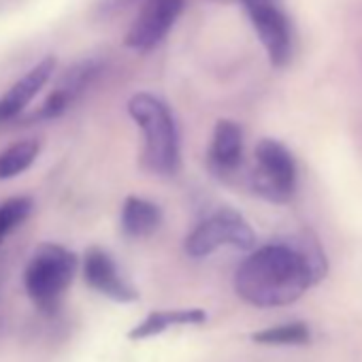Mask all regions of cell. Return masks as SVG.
I'll use <instances>...</instances> for the list:
<instances>
[{
    "label": "cell",
    "instance_id": "6da1fadb",
    "mask_svg": "<svg viewBox=\"0 0 362 362\" xmlns=\"http://www.w3.org/2000/svg\"><path fill=\"white\" fill-rule=\"evenodd\" d=\"M326 271L317 239L300 233L252 252L235 273V290L254 307H284L322 281Z\"/></svg>",
    "mask_w": 362,
    "mask_h": 362
},
{
    "label": "cell",
    "instance_id": "7a4b0ae2",
    "mask_svg": "<svg viewBox=\"0 0 362 362\" xmlns=\"http://www.w3.org/2000/svg\"><path fill=\"white\" fill-rule=\"evenodd\" d=\"M128 115L143 132V166L160 177L181 168V134L170 107L151 92H139L128 100Z\"/></svg>",
    "mask_w": 362,
    "mask_h": 362
},
{
    "label": "cell",
    "instance_id": "3957f363",
    "mask_svg": "<svg viewBox=\"0 0 362 362\" xmlns=\"http://www.w3.org/2000/svg\"><path fill=\"white\" fill-rule=\"evenodd\" d=\"M75 271L77 256L71 250L58 243L39 245L24 271V286L37 309L49 315L56 313L75 277Z\"/></svg>",
    "mask_w": 362,
    "mask_h": 362
},
{
    "label": "cell",
    "instance_id": "277c9868",
    "mask_svg": "<svg viewBox=\"0 0 362 362\" xmlns=\"http://www.w3.org/2000/svg\"><path fill=\"white\" fill-rule=\"evenodd\" d=\"M256 164L250 175L252 190L269 203L284 205L296 192V162L290 149L275 141L262 139L256 145Z\"/></svg>",
    "mask_w": 362,
    "mask_h": 362
},
{
    "label": "cell",
    "instance_id": "5b68a950",
    "mask_svg": "<svg viewBox=\"0 0 362 362\" xmlns=\"http://www.w3.org/2000/svg\"><path fill=\"white\" fill-rule=\"evenodd\" d=\"M256 243V235L247 220L230 209H218L207 220H203L186 239V254L190 258H205L218 252L220 247H235L241 252L252 250Z\"/></svg>",
    "mask_w": 362,
    "mask_h": 362
},
{
    "label": "cell",
    "instance_id": "8992f818",
    "mask_svg": "<svg viewBox=\"0 0 362 362\" xmlns=\"http://www.w3.org/2000/svg\"><path fill=\"white\" fill-rule=\"evenodd\" d=\"M184 9L186 0H143L126 33V47L136 54L153 52L166 41Z\"/></svg>",
    "mask_w": 362,
    "mask_h": 362
},
{
    "label": "cell",
    "instance_id": "52a82bcc",
    "mask_svg": "<svg viewBox=\"0 0 362 362\" xmlns=\"http://www.w3.org/2000/svg\"><path fill=\"white\" fill-rule=\"evenodd\" d=\"M273 66H286L294 49V33L279 0H241Z\"/></svg>",
    "mask_w": 362,
    "mask_h": 362
},
{
    "label": "cell",
    "instance_id": "ba28073f",
    "mask_svg": "<svg viewBox=\"0 0 362 362\" xmlns=\"http://www.w3.org/2000/svg\"><path fill=\"white\" fill-rule=\"evenodd\" d=\"M103 71H105V60L100 58H83L73 66H69L58 79V86L52 90V94L43 100V105L35 111L30 119L52 122L62 117L98 81Z\"/></svg>",
    "mask_w": 362,
    "mask_h": 362
},
{
    "label": "cell",
    "instance_id": "9c48e42d",
    "mask_svg": "<svg viewBox=\"0 0 362 362\" xmlns=\"http://www.w3.org/2000/svg\"><path fill=\"white\" fill-rule=\"evenodd\" d=\"M83 279L98 294L113 303H134L139 298L136 288L124 277L117 262L103 247H90L83 256Z\"/></svg>",
    "mask_w": 362,
    "mask_h": 362
},
{
    "label": "cell",
    "instance_id": "30bf717a",
    "mask_svg": "<svg viewBox=\"0 0 362 362\" xmlns=\"http://www.w3.org/2000/svg\"><path fill=\"white\" fill-rule=\"evenodd\" d=\"M54 71H56V58L45 56L0 96V124L16 119L35 100V96L45 88Z\"/></svg>",
    "mask_w": 362,
    "mask_h": 362
},
{
    "label": "cell",
    "instance_id": "8fae6325",
    "mask_svg": "<svg viewBox=\"0 0 362 362\" xmlns=\"http://www.w3.org/2000/svg\"><path fill=\"white\" fill-rule=\"evenodd\" d=\"M243 162V130L233 119H220L214 128L211 145L207 151V164L220 179L237 175Z\"/></svg>",
    "mask_w": 362,
    "mask_h": 362
},
{
    "label": "cell",
    "instance_id": "7c38bea8",
    "mask_svg": "<svg viewBox=\"0 0 362 362\" xmlns=\"http://www.w3.org/2000/svg\"><path fill=\"white\" fill-rule=\"evenodd\" d=\"M207 322V313L199 307L194 309H162V311H151L143 322L132 326L128 332L130 341H143L156 334L166 332L168 328L177 326H201Z\"/></svg>",
    "mask_w": 362,
    "mask_h": 362
},
{
    "label": "cell",
    "instance_id": "4fadbf2b",
    "mask_svg": "<svg viewBox=\"0 0 362 362\" xmlns=\"http://www.w3.org/2000/svg\"><path fill=\"white\" fill-rule=\"evenodd\" d=\"M119 222H122V230L126 237L145 239V237H151L160 228L162 209L143 197H128L122 205Z\"/></svg>",
    "mask_w": 362,
    "mask_h": 362
},
{
    "label": "cell",
    "instance_id": "5bb4252c",
    "mask_svg": "<svg viewBox=\"0 0 362 362\" xmlns=\"http://www.w3.org/2000/svg\"><path fill=\"white\" fill-rule=\"evenodd\" d=\"M41 153V143L37 139H24L0 151V181L13 179L26 173Z\"/></svg>",
    "mask_w": 362,
    "mask_h": 362
},
{
    "label": "cell",
    "instance_id": "9a60e30c",
    "mask_svg": "<svg viewBox=\"0 0 362 362\" xmlns=\"http://www.w3.org/2000/svg\"><path fill=\"white\" fill-rule=\"evenodd\" d=\"M252 341L260 345H305L311 341V330L305 322H286L254 332Z\"/></svg>",
    "mask_w": 362,
    "mask_h": 362
},
{
    "label": "cell",
    "instance_id": "2e32d148",
    "mask_svg": "<svg viewBox=\"0 0 362 362\" xmlns=\"http://www.w3.org/2000/svg\"><path fill=\"white\" fill-rule=\"evenodd\" d=\"M33 211V199L28 197H13L0 205V243L5 241V237L22 226L26 218Z\"/></svg>",
    "mask_w": 362,
    "mask_h": 362
},
{
    "label": "cell",
    "instance_id": "e0dca14e",
    "mask_svg": "<svg viewBox=\"0 0 362 362\" xmlns=\"http://www.w3.org/2000/svg\"><path fill=\"white\" fill-rule=\"evenodd\" d=\"M136 3H143V0H100V5L96 7V13L107 20V18H113L119 11H124Z\"/></svg>",
    "mask_w": 362,
    "mask_h": 362
},
{
    "label": "cell",
    "instance_id": "ac0fdd59",
    "mask_svg": "<svg viewBox=\"0 0 362 362\" xmlns=\"http://www.w3.org/2000/svg\"><path fill=\"white\" fill-rule=\"evenodd\" d=\"M218 3H230V0H218Z\"/></svg>",
    "mask_w": 362,
    "mask_h": 362
}]
</instances>
